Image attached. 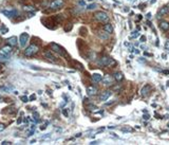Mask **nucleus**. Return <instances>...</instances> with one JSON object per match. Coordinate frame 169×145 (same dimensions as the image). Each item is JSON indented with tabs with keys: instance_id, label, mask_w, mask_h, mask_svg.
Segmentation results:
<instances>
[{
	"instance_id": "1",
	"label": "nucleus",
	"mask_w": 169,
	"mask_h": 145,
	"mask_svg": "<svg viewBox=\"0 0 169 145\" xmlns=\"http://www.w3.org/2000/svg\"><path fill=\"white\" fill-rule=\"evenodd\" d=\"M98 65L102 66V67H111V66H115L116 62L113 61L112 58H110V57H108V56H103L98 61Z\"/></svg>"
},
{
	"instance_id": "2",
	"label": "nucleus",
	"mask_w": 169,
	"mask_h": 145,
	"mask_svg": "<svg viewBox=\"0 0 169 145\" xmlns=\"http://www.w3.org/2000/svg\"><path fill=\"white\" fill-rule=\"evenodd\" d=\"M38 52V47L36 45H30L25 50H24V54L25 56H33L34 54H36Z\"/></svg>"
},
{
	"instance_id": "3",
	"label": "nucleus",
	"mask_w": 169,
	"mask_h": 145,
	"mask_svg": "<svg viewBox=\"0 0 169 145\" xmlns=\"http://www.w3.org/2000/svg\"><path fill=\"white\" fill-rule=\"evenodd\" d=\"M94 17H95V19H96V20H98V21H100V22H107V21L109 20L108 14H107V13H105V12H103V11H100V12H96V13H95V15H94Z\"/></svg>"
},
{
	"instance_id": "4",
	"label": "nucleus",
	"mask_w": 169,
	"mask_h": 145,
	"mask_svg": "<svg viewBox=\"0 0 169 145\" xmlns=\"http://www.w3.org/2000/svg\"><path fill=\"white\" fill-rule=\"evenodd\" d=\"M51 48H52V50H53L54 52L58 53L60 56H67V53H66L65 49H64V48H61L60 46H58L57 44L52 42V44H51Z\"/></svg>"
},
{
	"instance_id": "5",
	"label": "nucleus",
	"mask_w": 169,
	"mask_h": 145,
	"mask_svg": "<svg viewBox=\"0 0 169 145\" xmlns=\"http://www.w3.org/2000/svg\"><path fill=\"white\" fill-rule=\"evenodd\" d=\"M64 4H65L64 0H54V1L51 2V4H50V9H52V10H58Z\"/></svg>"
},
{
	"instance_id": "6",
	"label": "nucleus",
	"mask_w": 169,
	"mask_h": 145,
	"mask_svg": "<svg viewBox=\"0 0 169 145\" xmlns=\"http://www.w3.org/2000/svg\"><path fill=\"white\" fill-rule=\"evenodd\" d=\"M29 34L27 33H22L21 35H20V37H19V42H20V46L22 47V48H24L25 47V45L27 44V40H29Z\"/></svg>"
},
{
	"instance_id": "7",
	"label": "nucleus",
	"mask_w": 169,
	"mask_h": 145,
	"mask_svg": "<svg viewBox=\"0 0 169 145\" xmlns=\"http://www.w3.org/2000/svg\"><path fill=\"white\" fill-rule=\"evenodd\" d=\"M2 13H3L7 17H10V18H12V17H14V16H16V15L18 14V12H17L16 10H14V9H7V10H3Z\"/></svg>"
},
{
	"instance_id": "8",
	"label": "nucleus",
	"mask_w": 169,
	"mask_h": 145,
	"mask_svg": "<svg viewBox=\"0 0 169 145\" xmlns=\"http://www.w3.org/2000/svg\"><path fill=\"white\" fill-rule=\"evenodd\" d=\"M111 93H112V91H111V90H106V91H104V92L99 95V101H102V102L107 101V100L110 98Z\"/></svg>"
},
{
	"instance_id": "9",
	"label": "nucleus",
	"mask_w": 169,
	"mask_h": 145,
	"mask_svg": "<svg viewBox=\"0 0 169 145\" xmlns=\"http://www.w3.org/2000/svg\"><path fill=\"white\" fill-rule=\"evenodd\" d=\"M97 93V88L95 86H89L87 87V94L88 95H95Z\"/></svg>"
},
{
	"instance_id": "10",
	"label": "nucleus",
	"mask_w": 169,
	"mask_h": 145,
	"mask_svg": "<svg viewBox=\"0 0 169 145\" xmlns=\"http://www.w3.org/2000/svg\"><path fill=\"white\" fill-rule=\"evenodd\" d=\"M102 82H103L104 85H106V86H110V85L113 84V80H112V77H111L110 75H106V76L103 78Z\"/></svg>"
},
{
	"instance_id": "11",
	"label": "nucleus",
	"mask_w": 169,
	"mask_h": 145,
	"mask_svg": "<svg viewBox=\"0 0 169 145\" xmlns=\"http://www.w3.org/2000/svg\"><path fill=\"white\" fill-rule=\"evenodd\" d=\"M104 31H105L107 34H112V33H113V26H112L111 23H107V24H105V26H104Z\"/></svg>"
},
{
	"instance_id": "12",
	"label": "nucleus",
	"mask_w": 169,
	"mask_h": 145,
	"mask_svg": "<svg viewBox=\"0 0 169 145\" xmlns=\"http://www.w3.org/2000/svg\"><path fill=\"white\" fill-rule=\"evenodd\" d=\"M169 13V8L168 7H163V8H161L160 9V11H159V13H157V16L160 17V16H164V15H166V14H168Z\"/></svg>"
},
{
	"instance_id": "13",
	"label": "nucleus",
	"mask_w": 169,
	"mask_h": 145,
	"mask_svg": "<svg viewBox=\"0 0 169 145\" xmlns=\"http://www.w3.org/2000/svg\"><path fill=\"white\" fill-rule=\"evenodd\" d=\"M92 80H93L94 83H100V82L103 80V76H102L100 74H98V73H94V74L92 75Z\"/></svg>"
},
{
	"instance_id": "14",
	"label": "nucleus",
	"mask_w": 169,
	"mask_h": 145,
	"mask_svg": "<svg viewBox=\"0 0 169 145\" xmlns=\"http://www.w3.org/2000/svg\"><path fill=\"white\" fill-rule=\"evenodd\" d=\"M160 28L162 31H168L169 30V22L168 21H162L160 23Z\"/></svg>"
},
{
	"instance_id": "15",
	"label": "nucleus",
	"mask_w": 169,
	"mask_h": 145,
	"mask_svg": "<svg viewBox=\"0 0 169 145\" xmlns=\"http://www.w3.org/2000/svg\"><path fill=\"white\" fill-rule=\"evenodd\" d=\"M8 44L10 45V46H16L17 45V42H18V39H17V37H15V36H12V37H10L8 40Z\"/></svg>"
},
{
	"instance_id": "16",
	"label": "nucleus",
	"mask_w": 169,
	"mask_h": 145,
	"mask_svg": "<svg viewBox=\"0 0 169 145\" xmlns=\"http://www.w3.org/2000/svg\"><path fill=\"white\" fill-rule=\"evenodd\" d=\"M44 56L47 57L48 60H50V61H52V62H56V58H55V56L52 54V52L51 51H48V52H46L44 53Z\"/></svg>"
},
{
	"instance_id": "17",
	"label": "nucleus",
	"mask_w": 169,
	"mask_h": 145,
	"mask_svg": "<svg viewBox=\"0 0 169 145\" xmlns=\"http://www.w3.org/2000/svg\"><path fill=\"white\" fill-rule=\"evenodd\" d=\"M113 77H114V79H115V80L121 82V80L124 78V75H123V73H122V72H115V73H114V75H113Z\"/></svg>"
},
{
	"instance_id": "18",
	"label": "nucleus",
	"mask_w": 169,
	"mask_h": 145,
	"mask_svg": "<svg viewBox=\"0 0 169 145\" xmlns=\"http://www.w3.org/2000/svg\"><path fill=\"white\" fill-rule=\"evenodd\" d=\"M0 33H1L2 35L9 33V28H7L5 24H0Z\"/></svg>"
},
{
	"instance_id": "19",
	"label": "nucleus",
	"mask_w": 169,
	"mask_h": 145,
	"mask_svg": "<svg viewBox=\"0 0 169 145\" xmlns=\"http://www.w3.org/2000/svg\"><path fill=\"white\" fill-rule=\"evenodd\" d=\"M150 89H151V87H150L149 85H146V86L144 87V88L142 89V95H147V94L149 93Z\"/></svg>"
},
{
	"instance_id": "20",
	"label": "nucleus",
	"mask_w": 169,
	"mask_h": 145,
	"mask_svg": "<svg viewBox=\"0 0 169 145\" xmlns=\"http://www.w3.org/2000/svg\"><path fill=\"white\" fill-rule=\"evenodd\" d=\"M1 52H3L4 54L10 55V53L12 52V46H7V47H3V48H2V50H1Z\"/></svg>"
},
{
	"instance_id": "21",
	"label": "nucleus",
	"mask_w": 169,
	"mask_h": 145,
	"mask_svg": "<svg viewBox=\"0 0 169 145\" xmlns=\"http://www.w3.org/2000/svg\"><path fill=\"white\" fill-rule=\"evenodd\" d=\"M103 33H104V32H99V33H98V36H99L102 39H108V37H109L108 35H109V34L106 35V34H103Z\"/></svg>"
},
{
	"instance_id": "22",
	"label": "nucleus",
	"mask_w": 169,
	"mask_h": 145,
	"mask_svg": "<svg viewBox=\"0 0 169 145\" xmlns=\"http://www.w3.org/2000/svg\"><path fill=\"white\" fill-rule=\"evenodd\" d=\"M95 8H96V4H95V3L90 4V6H88V7H87V9H88V10H93V9H95Z\"/></svg>"
},
{
	"instance_id": "23",
	"label": "nucleus",
	"mask_w": 169,
	"mask_h": 145,
	"mask_svg": "<svg viewBox=\"0 0 169 145\" xmlns=\"http://www.w3.org/2000/svg\"><path fill=\"white\" fill-rule=\"evenodd\" d=\"M1 89L4 90V91H10V90L13 89V87H3V88H1Z\"/></svg>"
},
{
	"instance_id": "24",
	"label": "nucleus",
	"mask_w": 169,
	"mask_h": 145,
	"mask_svg": "<svg viewBox=\"0 0 169 145\" xmlns=\"http://www.w3.org/2000/svg\"><path fill=\"white\" fill-rule=\"evenodd\" d=\"M88 107H89V109H90V110H94V109H97V108H96V106H94V105H89Z\"/></svg>"
},
{
	"instance_id": "25",
	"label": "nucleus",
	"mask_w": 169,
	"mask_h": 145,
	"mask_svg": "<svg viewBox=\"0 0 169 145\" xmlns=\"http://www.w3.org/2000/svg\"><path fill=\"white\" fill-rule=\"evenodd\" d=\"M24 10H26V11H34V9H32V7H25Z\"/></svg>"
},
{
	"instance_id": "26",
	"label": "nucleus",
	"mask_w": 169,
	"mask_h": 145,
	"mask_svg": "<svg viewBox=\"0 0 169 145\" xmlns=\"http://www.w3.org/2000/svg\"><path fill=\"white\" fill-rule=\"evenodd\" d=\"M21 100H22V102H27L29 101V99H27L26 96H21Z\"/></svg>"
},
{
	"instance_id": "27",
	"label": "nucleus",
	"mask_w": 169,
	"mask_h": 145,
	"mask_svg": "<svg viewBox=\"0 0 169 145\" xmlns=\"http://www.w3.org/2000/svg\"><path fill=\"white\" fill-rule=\"evenodd\" d=\"M136 36H138V32H137V31L133 32V34H132V36H131V37H136Z\"/></svg>"
},
{
	"instance_id": "28",
	"label": "nucleus",
	"mask_w": 169,
	"mask_h": 145,
	"mask_svg": "<svg viewBox=\"0 0 169 145\" xmlns=\"http://www.w3.org/2000/svg\"><path fill=\"white\" fill-rule=\"evenodd\" d=\"M165 49H166V50H169V41H166V44H165Z\"/></svg>"
},
{
	"instance_id": "29",
	"label": "nucleus",
	"mask_w": 169,
	"mask_h": 145,
	"mask_svg": "<svg viewBox=\"0 0 169 145\" xmlns=\"http://www.w3.org/2000/svg\"><path fill=\"white\" fill-rule=\"evenodd\" d=\"M4 128H5V126H4L3 124H0V131H2Z\"/></svg>"
},
{
	"instance_id": "30",
	"label": "nucleus",
	"mask_w": 169,
	"mask_h": 145,
	"mask_svg": "<svg viewBox=\"0 0 169 145\" xmlns=\"http://www.w3.org/2000/svg\"><path fill=\"white\" fill-rule=\"evenodd\" d=\"M145 40H146V37H145V36H142V37H140V41H143V42H144Z\"/></svg>"
},
{
	"instance_id": "31",
	"label": "nucleus",
	"mask_w": 169,
	"mask_h": 145,
	"mask_svg": "<svg viewBox=\"0 0 169 145\" xmlns=\"http://www.w3.org/2000/svg\"><path fill=\"white\" fill-rule=\"evenodd\" d=\"M165 74H169V71H163Z\"/></svg>"
},
{
	"instance_id": "32",
	"label": "nucleus",
	"mask_w": 169,
	"mask_h": 145,
	"mask_svg": "<svg viewBox=\"0 0 169 145\" xmlns=\"http://www.w3.org/2000/svg\"><path fill=\"white\" fill-rule=\"evenodd\" d=\"M1 100H2V98H1V95H0V102H1Z\"/></svg>"
}]
</instances>
